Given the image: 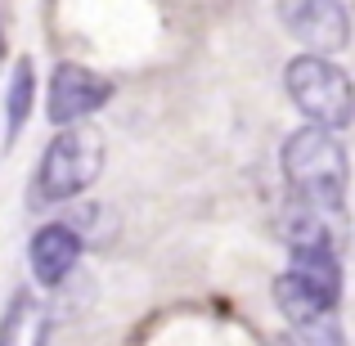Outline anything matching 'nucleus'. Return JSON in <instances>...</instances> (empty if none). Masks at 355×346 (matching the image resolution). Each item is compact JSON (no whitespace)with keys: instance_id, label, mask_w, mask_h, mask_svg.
I'll list each match as a JSON object with an SVG mask.
<instances>
[{"instance_id":"2","label":"nucleus","mask_w":355,"mask_h":346,"mask_svg":"<svg viewBox=\"0 0 355 346\" xmlns=\"http://www.w3.org/2000/svg\"><path fill=\"white\" fill-rule=\"evenodd\" d=\"M104 135L95 126H68L45 144L41 162H36V198L41 202H72L99 180L104 171Z\"/></svg>"},{"instance_id":"4","label":"nucleus","mask_w":355,"mask_h":346,"mask_svg":"<svg viewBox=\"0 0 355 346\" xmlns=\"http://www.w3.org/2000/svg\"><path fill=\"white\" fill-rule=\"evenodd\" d=\"M113 99V81L99 77L95 68H81V63H59L50 72V86H45V117L59 130L68 126H86L90 113Z\"/></svg>"},{"instance_id":"8","label":"nucleus","mask_w":355,"mask_h":346,"mask_svg":"<svg viewBox=\"0 0 355 346\" xmlns=\"http://www.w3.org/2000/svg\"><path fill=\"white\" fill-rule=\"evenodd\" d=\"M32 104H36V72H32V59H18L14 63V77L5 86V144H14L23 135L27 117H32Z\"/></svg>"},{"instance_id":"9","label":"nucleus","mask_w":355,"mask_h":346,"mask_svg":"<svg viewBox=\"0 0 355 346\" xmlns=\"http://www.w3.org/2000/svg\"><path fill=\"white\" fill-rule=\"evenodd\" d=\"M279 346H347V333L338 329V320H315L306 329H288Z\"/></svg>"},{"instance_id":"3","label":"nucleus","mask_w":355,"mask_h":346,"mask_svg":"<svg viewBox=\"0 0 355 346\" xmlns=\"http://www.w3.org/2000/svg\"><path fill=\"white\" fill-rule=\"evenodd\" d=\"M284 90H288L297 113L320 130H333V135H338V130H347L355 121V86L333 59L297 54L284 72Z\"/></svg>"},{"instance_id":"7","label":"nucleus","mask_w":355,"mask_h":346,"mask_svg":"<svg viewBox=\"0 0 355 346\" xmlns=\"http://www.w3.org/2000/svg\"><path fill=\"white\" fill-rule=\"evenodd\" d=\"M45 342H50V306L32 288H18L0 315V346H45Z\"/></svg>"},{"instance_id":"5","label":"nucleus","mask_w":355,"mask_h":346,"mask_svg":"<svg viewBox=\"0 0 355 346\" xmlns=\"http://www.w3.org/2000/svg\"><path fill=\"white\" fill-rule=\"evenodd\" d=\"M275 14L288 27V36L306 45V54L333 59L351 41V14L338 0H297V5H279Z\"/></svg>"},{"instance_id":"6","label":"nucleus","mask_w":355,"mask_h":346,"mask_svg":"<svg viewBox=\"0 0 355 346\" xmlns=\"http://www.w3.org/2000/svg\"><path fill=\"white\" fill-rule=\"evenodd\" d=\"M81 252H86V243H81V234L72 225H63V220H50V225H41L32 234V243H27V266H32V279L41 288H59L63 279L77 270Z\"/></svg>"},{"instance_id":"1","label":"nucleus","mask_w":355,"mask_h":346,"mask_svg":"<svg viewBox=\"0 0 355 346\" xmlns=\"http://www.w3.org/2000/svg\"><path fill=\"white\" fill-rule=\"evenodd\" d=\"M279 166H284L288 193H293V207L315 211V216H342L347 211V184H351V162L347 148L333 130L320 126H302L284 139V153H279Z\"/></svg>"}]
</instances>
